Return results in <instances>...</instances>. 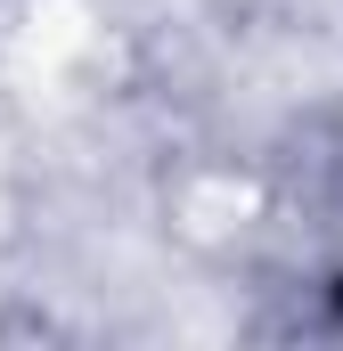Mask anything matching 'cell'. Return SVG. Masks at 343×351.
I'll use <instances>...</instances> for the list:
<instances>
[{"mask_svg": "<svg viewBox=\"0 0 343 351\" xmlns=\"http://www.w3.org/2000/svg\"><path fill=\"white\" fill-rule=\"evenodd\" d=\"M327 180H335V196H343V98H335V114H327Z\"/></svg>", "mask_w": 343, "mask_h": 351, "instance_id": "1", "label": "cell"}]
</instances>
